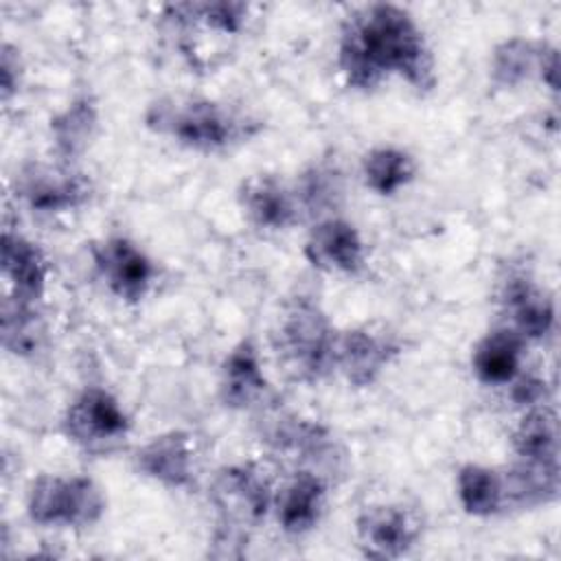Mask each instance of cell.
I'll use <instances>...</instances> for the list:
<instances>
[{
    "label": "cell",
    "mask_w": 561,
    "mask_h": 561,
    "mask_svg": "<svg viewBox=\"0 0 561 561\" xmlns=\"http://www.w3.org/2000/svg\"><path fill=\"white\" fill-rule=\"evenodd\" d=\"M4 280L11 287V298L39 302L48 283V259L44 250L20 232L4 230L0 245Z\"/></svg>",
    "instance_id": "17"
},
{
    "label": "cell",
    "mask_w": 561,
    "mask_h": 561,
    "mask_svg": "<svg viewBox=\"0 0 561 561\" xmlns=\"http://www.w3.org/2000/svg\"><path fill=\"white\" fill-rule=\"evenodd\" d=\"M267 377L256 344L245 337L234 344L219 368V401L230 410H250L263 401Z\"/></svg>",
    "instance_id": "16"
},
{
    "label": "cell",
    "mask_w": 561,
    "mask_h": 561,
    "mask_svg": "<svg viewBox=\"0 0 561 561\" xmlns=\"http://www.w3.org/2000/svg\"><path fill=\"white\" fill-rule=\"evenodd\" d=\"M500 302L506 316V327L524 342H539L554 331V298L526 272H513L502 280Z\"/></svg>",
    "instance_id": "12"
},
{
    "label": "cell",
    "mask_w": 561,
    "mask_h": 561,
    "mask_svg": "<svg viewBox=\"0 0 561 561\" xmlns=\"http://www.w3.org/2000/svg\"><path fill=\"white\" fill-rule=\"evenodd\" d=\"M543 44V39H528L519 35L495 44L489 66L491 83L500 90H513L537 79Z\"/></svg>",
    "instance_id": "24"
},
{
    "label": "cell",
    "mask_w": 561,
    "mask_h": 561,
    "mask_svg": "<svg viewBox=\"0 0 561 561\" xmlns=\"http://www.w3.org/2000/svg\"><path fill=\"white\" fill-rule=\"evenodd\" d=\"M20 55L18 48L11 44L2 46V61H0V85H2V99L9 101L11 94L18 92L20 85Z\"/></svg>",
    "instance_id": "28"
},
{
    "label": "cell",
    "mask_w": 561,
    "mask_h": 561,
    "mask_svg": "<svg viewBox=\"0 0 561 561\" xmlns=\"http://www.w3.org/2000/svg\"><path fill=\"white\" fill-rule=\"evenodd\" d=\"M305 259L322 272L357 276L366 267V243L355 224L340 215L313 221L302 245Z\"/></svg>",
    "instance_id": "10"
},
{
    "label": "cell",
    "mask_w": 561,
    "mask_h": 561,
    "mask_svg": "<svg viewBox=\"0 0 561 561\" xmlns=\"http://www.w3.org/2000/svg\"><path fill=\"white\" fill-rule=\"evenodd\" d=\"M145 125L199 153L224 151L254 134L245 116L206 96H162L147 107Z\"/></svg>",
    "instance_id": "2"
},
{
    "label": "cell",
    "mask_w": 561,
    "mask_h": 561,
    "mask_svg": "<svg viewBox=\"0 0 561 561\" xmlns=\"http://www.w3.org/2000/svg\"><path fill=\"white\" fill-rule=\"evenodd\" d=\"M419 513L401 502L370 504L355 517V537L364 557L392 561L405 557L421 539Z\"/></svg>",
    "instance_id": "9"
},
{
    "label": "cell",
    "mask_w": 561,
    "mask_h": 561,
    "mask_svg": "<svg viewBox=\"0 0 561 561\" xmlns=\"http://www.w3.org/2000/svg\"><path fill=\"white\" fill-rule=\"evenodd\" d=\"M548 397V386L543 379L535 377V375H519L513 383H511V399L519 405V408H533L539 403H546Z\"/></svg>",
    "instance_id": "27"
},
{
    "label": "cell",
    "mask_w": 561,
    "mask_h": 561,
    "mask_svg": "<svg viewBox=\"0 0 561 561\" xmlns=\"http://www.w3.org/2000/svg\"><path fill=\"white\" fill-rule=\"evenodd\" d=\"M327 480L313 469H300L274 491L272 511L283 533L300 537L311 533L327 506Z\"/></svg>",
    "instance_id": "15"
},
{
    "label": "cell",
    "mask_w": 561,
    "mask_h": 561,
    "mask_svg": "<svg viewBox=\"0 0 561 561\" xmlns=\"http://www.w3.org/2000/svg\"><path fill=\"white\" fill-rule=\"evenodd\" d=\"M399 351V342L383 331H373L368 327L337 331L335 370L348 386L368 388L397 359Z\"/></svg>",
    "instance_id": "11"
},
{
    "label": "cell",
    "mask_w": 561,
    "mask_h": 561,
    "mask_svg": "<svg viewBox=\"0 0 561 561\" xmlns=\"http://www.w3.org/2000/svg\"><path fill=\"white\" fill-rule=\"evenodd\" d=\"M15 195L35 215H61L92 197V182L70 162H26L15 173Z\"/></svg>",
    "instance_id": "7"
},
{
    "label": "cell",
    "mask_w": 561,
    "mask_h": 561,
    "mask_svg": "<svg viewBox=\"0 0 561 561\" xmlns=\"http://www.w3.org/2000/svg\"><path fill=\"white\" fill-rule=\"evenodd\" d=\"M239 206L245 219L267 232L289 230L300 221L298 202L291 184L272 173H254L239 186Z\"/></svg>",
    "instance_id": "13"
},
{
    "label": "cell",
    "mask_w": 561,
    "mask_h": 561,
    "mask_svg": "<svg viewBox=\"0 0 561 561\" xmlns=\"http://www.w3.org/2000/svg\"><path fill=\"white\" fill-rule=\"evenodd\" d=\"M337 329L307 296L294 298L274 329V351L283 368L302 383H318L335 370Z\"/></svg>",
    "instance_id": "3"
},
{
    "label": "cell",
    "mask_w": 561,
    "mask_h": 561,
    "mask_svg": "<svg viewBox=\"0 0 561 561\" xmlns=\"http://www.w3.org/2000/svg\"><path fill=\"white\" fill-rule=\"evenodd\" d=\"M261 436L272 449L311 462H322L333 451V438L324 425L294 414L267 419L261 427Z\"/></svg>",
    "instance_id": "20"
},
{
    "label": "cell",
    "mask_w": 561,
    "mask_h": 561,
    "mask_svg": "<svg viewBox=\"0 0 561 561\" xmlns=\"http://www.w3.org/2000/svg\"><path fill=\"white\" fill-rule=\"evenodd\" d=\"M46 337L37 302H24L7 296L2 305V346L15 357H33Z\"/></svg>",
    "instance_id": "26"
},
{
    "label": "cell",
    "mask_w": 561,
    "mask_h": 561,
    "mask_svg": "<svg viewBox=\"0 0 561 561\" xmlns=\"http://www.w3.org/2000/svg\"><path fill=\"white\" fill-rule=\"evenodd\" d=\"M337 68L346 85L370 92L401 77L416 92L436 85V64L414 15L390 2L355 9L340 28Z\"/></svg>",
    "instance_id": "1"
},
{
    "label": "cell",
    "mask_w": 561,
    "mask_h": 561,
    "mask_svg": "<svg viewBox=\"0 0 561 561\" xmlns=\"http://www.w3.org/2000/svg\"><path fill=\"white\" fill-rule=\"evenodd\" d=\"M456 495L462 511L471 517H491L504 511V484L502 473L467 462L456 473Z\"/></svg>",
    "instance_id": "25"
},
{
    "label": "cell",
    "mask_w": 561,
    "mask_h": 561,
    "mask_svg": "<svg viewBox=\"0 0 561 561\" xmlns=\"http://www.w3.org/2000/svg\"><path fill=\"white\" fill-rule=\"evenodd\" d=\"M291 188L300 217L307 215L318 221L335 215V208L344 195V178L333 162H313L298 175Z\"/></svg>",
    "instance_id": "23"
},
{
    "label": "cell",
    "mask_w": 561,
    "mask_h": 561,
    "mask_svg": "<svg viewBox=\"0 0 561 561\" xmlns=\"http://www.w3.org/2000/svg\"><path fill=\"white\" fill-rule=\"evenodd\" d=\"M210 502L219 513V528L245 535V528L261 524L272 511L274 489L256 465H226L213 478Z\"/></svg>",
    "instance_id": "6"
},
{
    "label": "cell",
    "mask_w": 561,
    "mask_h": 561,
    "mask_svg": "<svg viewBox=\"0 0 561 561\" xmlns=\"http://www.w3.org/2000/svg\"><path fill=\"white\" fill-rule=\"evenodd\" d=\"M511 445L519 462L559 467V419L552 405L526 408L511 432Z\"/></svg>",
    "instance_id": "19"
},
{
    "label": "cell",
    "mask_w": 561,
    "mask_h": 561,
    "mask_svg": "<svg viewBox=\"0 0 561 561\" xmlns=\"http://www.w3.org/2000/svg\"><path fill=\"white\" fill-rule=\"evenodd\" d=\"M362 182L379 197H392L416 178V160L394 145H379L362 158Z\"/></svg>",
    "instance_id": "22"
},
{
    "label": "cell",
    "mask_w": 561,
    "mask_h": 561,
    "mask_svg": "<svg viewBox=\"0 0 561 561\" xmlns=\"http://www.w3.org/2000/svg\"><path fill=\"white\" fill-rule=\"evenodd\" d=\"M134 467L140 476L167 489H188L195 482L193 436L184 430L153 436L136 449Z\"/></svg>",
    "instance_id": "14"
},
{
    "label": "cell",
    "mask_w": 561,
    "mask_h": 561,
    "mask_svg": "<svg viewBox=\"0 0 561 561\" xmlns=\"http://www.w3.org/2000/svg\"><path fill=\"white\" fill-rule=\"evenodd\" d=\"M105 493L88 476L42 473L26 495V515L44 528H90L105 515Z\"/></svg>",
    "instance_id": "4"
},
{
    "label": "cell",
    "mask_w": 561,
    "mask_h": 561,
    "mask_svg": "<svg viewBox=\"0 0 561 561\" xmlns=\"http://www.w3.org/2000/svg\"><path fill=\"white\" fill-rule=\"evenodd\" d=\"M99 131V107L90 94L75 96L50 118V138L61 162L77 160Z\"/></svg>",
    "instance_id": "21"
},
{
    "label": "cell",
    "mask_w": 561,
    "mask_h": 561,
    "mask_svg": "<svg viewBox=\"0 0 561 561\" xmlns=\"http://www.w3.org/2000/svg\"><path fill=\"white\" fill-rule=\"evenodd\" d=\"M129 430V414L118 397L103 386H85L61 416L64 436L92 454L116 449L127 438Z\"/></svg>",
    "instance_id": "5"
},
{
    "label": "cell",
    "mask_w": 561,
    "mask_h": 561,
    "mask_svg": "<svg viewBox=\"0 0 561 561\" xmlns=\"http://www.w3.org/2000/svg\"><path fill=\"white\" fill-rule=\"evenodd\" d=\"M526 344L513 329L500 324L484 333L471 351V370L484 386H511L524 368Z\"/></svg>",
    "instance_id": "18"
},
{
    "label": "cell",
    "mask_w": 561,
    "mask_h": 561,
    "mask_svg": "<svg viewBox=\"0 0 561 561\" xmlns=\"http://www.w3.org/2000/svg\"><path fill=\"white\" fill-rule=\"evenodd\" d=\"M90 256L105 289L129 305L140 302L158 276L153 259L138 243L121 234L94 241Z\"/></svg>",
    "instance_id": "8"
}]
</instances>
